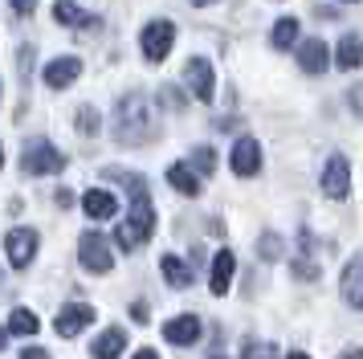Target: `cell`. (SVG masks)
Returning a JSON list of instances; mask_svg holds the SVG:
<instances>
[{
  "mask_svg": "<svg viewBox=\"0 0 363 359\" xmlns=\"http://www.w3.org/2000/svg\"><path fill=\"white\" fill-rule=\"evenodd\" d=\"M151 233H155V209H151V196L147 192H139V196H131V216L118 225V233H115V241H118V249H139V245L147 241Z\"/></svg>",
  "mask_w": 363,
  "mask_h": 359,
  "instance_id": "6da1fadb",
  "label": "cell"
},
{
  "mask_svg": "<svg viewBox=\"0 0 363 359\" xmlns=\"http://www.w3.org/2000/svg\"><path fill=\"white\" fill-rule=\"evenodd\" d=\"M151 118H147V102L139 94H127L118 102V143H147L151 139Z\"/></svg>",
  "mask_w": 363,
  "mask_h": 359,
  "instance_id": "7a4b0ae2",
  "label": "cell"
},
{
  "mask_svg": "<svg viewBox=\"0 0 363 359\" xmlns=\"http://www.w3.org/2000/svg\"><path fill=\"white\" fill-rule=\"evenodd\" d=\"M21 167H25L29 176H57V172L66 167V155L53 143H45V139H29V143H25V155H21Z\"/></svg>",
  "mask_w": 363,
  "mask_h": 359,
  "instance_id": "3957f363",
  "label": "cell"
},
{
  "mask_svg": "<svg viewBox=\"0 0 363 359\" xmlns=\"http://www.w3.org/2000/svg\"><path fill=\"white\" fill-rule=\"evenodd\" d=\"M78 261H82L90 274H111V265H115V258H111V245H106V237L102 233H82L78 237Z\"/></svg>",
  "mask_w": 363,
  "mask_h": 359,
  "instance_id": "277c9868",
  "label": "cell"
},
{
  "mask_svg": "<svg viewBox=\"0 0 363 359\" xmlns=\"http://www.w3.org/2000/svg\"><path fill=\"white\" fill-rule=\"evenodd\" d=\"M37 245H41V237H37L33 228H9V237H4V253H9V265H13V270H25V265H33Z\"/></svg>",
  "mask_w": 363,
  "mask_h": 359,
  "instance_id": "5b68a950",
  "label": "cell"
},
{
  "mask_svg": "<svg viewBox=\"0 0 363 359\" xmlns=\"http://www.w3.org/2000/svg\"><path fill=\"white\" fill-rule=\"evenodd\" d=\"M139 41H143V57L147 62H164L172 53V45H176V25L172 21H151Z\"/></svg>",
  "mask_w": 363,
  "mask_h": 359,
  "instance_id": "8992f818",
  "label": "cell"
},
{
  "mask_svg": "<svg viewBox=\"0 0 363 359\" xmlns=\"http://www.w3.org/2000/svg\"><path fill=\"white\" fill-rule=\"evenodd\" d=\"M318 184H323V196H330V200H347V192H351V163H347V155H330Z\"/></svg>",
  "mask_w": 363,
  "mask_h": 359,
  "instance_id": "52a82bcc",
  "label": "cell"
},
{
  "mask_svg": "<svg viewBox=\"0 0 363 359\" xmlns=\"http://www.w3.org/2000/svg\"><path fill=\"white\" fill-rule=\"evenodd\" d=\"M90 323H94V306H86V302H69V306L57 310L53 331H57L62 339H74V335H82Z\"/></svg>",
  "mask_w": 363,
  "mask_h": 359,
  "instance_id": "ba28073f",
  "label": "cell"
},
{
  "mask_svg": "<svg viewBox=\"0 0 363 359\" xmlns=\"http://www.w3.org/2000/svg\"><path fill=\"white\" fill-rule=\"evenodd\" d=\"M184 82L196 94V102H213V65L204 62V57H192V62L184 65Z\"/></svg>",
  "mask_w": 363,
  "mask_h": 359,
  "instance_id": "9c48e42d",
  "label": "cell"
},
{
  "mask_svg": "<svg viewBox=\"0 0 363 359\" xmlns=\"http://www.w3.org/2000/svg\"><path fill=\"white\" fill-rule=\"evenodd\" d=\"M233 172H237V176H257V172H262V143H257V139H237V147H233Z\"/></svg>",
  "mask_w": 363,
  "mask_h": 359,
  "instance_id": "30bf717a",
  "label": "cell"
},
{
  "mask_svg": "<svg viewBox=\"0 0 363 359\" xmlns=\"http://www.w3.org/2000/svg\"><path fill=\"white\" fill-rule=\"evenodd\" d=\"M78 74H82V62H78V57H53V62L45 65V86H50V90H66V86L78 82Z\"/></svg>",
  "mask_w": 363,
  "mask_h": 359,
  "instance_id": "8fae6325",
  "label": "cell"
},
{
  "mask_svg": "<svg viewBox=\"0 0 363 359\" xmlns=\"http://www.w3.org/2000/svg\"><path fill=\"white\" fill-rule=\"evenodd\" d=\"M164 339L176 343V347H192L200 339V319L196 314H180V319L164 323Z\"/></svg>",
  "mask_w": 363,
  "mask_h": 359,
  "instance_id": "7c38bea8",
  "label": "cell"
},
{
  "mask_svg": "<svg viewBox=\"0 0 363 359\" xmlns=\"http://www.w3.org/2000/svg\"><path fill=\"white\" fill-rule=\"evenodd\" d=\"M123 351H127V331L123 326H106L99 339L90 343V355L94 359H118Z\"/></svg>",
  "mask_w": 363,
  "mask_h": 359,
  "instance_id": "4fadbf2b",
  "label": "cell"
},
{
  "mask_svg": "<svg viewBox=\"0 0 363 359\" xmlns=\"http://www.w3.org/2000/svg\"><path fill=\"white\" fill-rule=\"evenodd\" d=\"M82 212L90 216V221H111L118 212V200L106 188H90V192L82 196Z\"/></svg>",
  "mask_w": 363,
  "mask_h": 359,
  "instance_id": "5bb4252c",
  "label": "cell"
},
{
  "mask_svg": "<svg viewBox=\"0 0 363 359\" xmlns=\"http://www.w3.org/2000/svg\"><path fill=\"white\" fill-rule=\"evenodd\" d=\"M327 62H330L327 41L311 37V41H302V45H298V65H302L306 74H323V70H327Z\"/></svg>",
  "mask_w": 363,
  "mask_h": 359,
  "instance_id": "9a60e30c",
  "label": "cell"
},
{
  "mask_svg": "<svg viewBox=\"0 0 363 359\" xmlns=\"http://www.w3.org/2000/svg\"><path fill=\"white\" fill-rule=\"evenodd\" d=\"M233 274H237V258H233V249H220V253L213 258V277H208V290H213V294H229Z\"/></svg>",
  "mask_w": 363,
  "mask_h": 359,
  "instance_id": "2e32d148",
  "label": "cell"
},
{
  "mask_svg": "<svg viewBox=\"0 0 363 359\" xmlns=\"http://www.w3.org/2000/svg\"><path fill=\"white\" fill-rule=\"evenodd\" d=\"M53 16H57V21H62L66 29H99V25H102L99 16L82 13V9H78L74 0H57V4H53Z\"/></svg>",
  "mask_w": 363,
  "mask_h": 359,
  "instance_id": "e0dca14e",
  "label": "cell"
},
{
  "mask_svg": "<svg viewBox=\"0 0 363 359\" xmlns=\"http://www.w3.org/2000/svg\"><path fill=\"white\" fill-rule=\"evenodd\" d=\"M160 270H164L167 286H176V290H188V286H192V265L180 261L176 253H164V258H160Z\"/></svg>",
  "mask_w": 363,
  "mask_h": 359,
  "instance_id": "ac0fdd59",
  "label": "cell"
},
{
  "mask_svg": "<svg viewBox=\"0 0 363 359\" xmlns=\"http://www.w3.org/2000/svg\"><path fill=\"white\" fill-rule=\"evenodd\" d=\"M359 65H363V37L347 33L339 41V53H335V70H359Z\"/></svg>",
  "mask_w": 363,
  "mask_h": 359,
  "instance_id": "d6986e66",
  "label": "cell"
},
{
  "mask_svg": "<svg viewBox=\"0 0 363 359\" xmlns=\"http://www.w3.org/2000/svg\"><path fill=\"white\" fill-rule=\"evenodd\" d=\"M167 184L184 196H200V176H196V167H188V163H172L167 167Z\"/></svg>",
  "mask_w": 363,
  "mask_h": 359,
  "instance_id": "ffe728a7",
  "label": "cell"
},
{
  "mask_svg": "<svg viewBox=\"0 0 363 359\" xmlns=\"http://www.w3.org/2000/svg\"><path fill=\"white\" fill-rule=\"evenodd\" d=\"M343 298L351 302V306L363 310V258H355L343 270Z\"/></svg>",
  "mask_w": 363,
  "mask_h": 359,
  "instance_id": "44dd1931",
  "label": "cell"
},
{
  "mask_svg": "<svg viewBox=\"0 0 363 359\" xmlns=\"http://www.w3.org/2000/svg\"><path fill=\"white\" fill-rule=\"evenodd\" d=\"M37 331H41V319H37L33 310L17 306L9 314V335H37Z\"/></svg>",
  "mask_w": 363,
  "mask_h": 359,
  "instance_id": "7402d4cb",
  "label": "cell"
},
{
  "mask_svg": "<svg viewBox=\"0 0 363 359\" xmlns=\"http://www.w3.org/2000/svg\"><path fill=\"white\" fill-rule=\"evenodd\" d=\"M298 33H302V25H298V16H281L278 25H274V37H269V41H274L278 49H290V45L298 41Z\"/></svg>",
  "mask_w": 363,
  "mask_h": 359,
  "instance_id": "603a6c76",
  "label": "cell"
},
{
  "mask_svg": "<svg viewBox=\"0 0 363 359\" xmlns=\"http://www.w3.org/2000/svg\"><path fill=\"white\" fill-rule=\"evenodd\" d=\"M74 123H78V131H82L86 139H94V135H99V127H102V123H99V111H94V106H82Z\"/></svg>",
  "mask_w": 363,
  "mask_h": 359,
  "instance_id": "cb8c5ba5",
  "label": "cell"
},
{
  "mask_svg": "<svg viewBox=\"0 0 363 359\" xmlns=\"http://www.w3.org/2000/svg\"><path fill=\"white\" fill-rule=\"evenodd\" d=\"M192 163H196L200 176H213L216 172V151L213 147H196V151H192Z\"/></svg>",
  "mask_w": 363,
  "mask_h": 359,
  "instance_id": "d4e9b609",
  "label": "cell"
},
{
  "mask_svg": "<svg viewBox=\"0 0 363 359\" xmlns=\"http://www.w3.org/2000/svg\"><path fill=\"white\" fill-rule=\"evenodd\" d=\"M257 258H265V261H278L281 258V237H278V233H265L262 241H257Z\"/></svg>",
  "mask_w": 363,
  "mask_h": 359,
  "instance_id": "484cf974",
  "label": "cell"
},
{
  "mask_svg": "<svg viewBox=\"0 0 363 359\" xmlns=\"http://www.w3.org/2000/svg\"><path fill=\"white\" fill-rule=\"evenodd\" d=\"M241 359H278V347L274 343H245Z\"/></svg>",
  "mask_w": 363,
  "mask_h": 359,
  "instance_id": "4316f807",
  "label": "cell"
},
{
  "mask_svg": "<svg viewBox=\"0 0 363 359\" xmlns=\"http://www.w3.org/2000/svg\"><path fill=\"white\" fill-rule=\"evenodd\" d=\"M160 102H164L167 111H184V98H180L176 86H164V90H160Z\"/></svg>",
  "mask_w": 363,
  "mask_h": 359,
  "instance_id": "83f0119b",
  "label": "cell"
},
{
  "mask_svg": "<svg viewBox=\"0 0 363 359\" xmlns=\"http://www.w3.org/2000/svg\"><path fill=\"white\" fill-rule=\"evenodd\" d=\"M347 98H351V111L363 118V82H359V86H351V94H347Z\"/></svg>",
  "mask_w": 363,
  "mask_h": 359,
  "instance_id": "f1b7e54d",
  "label": "cell"
},
{
  "mask_svg": "<svg viewBox=\"0 0 363 359\" xmlns=\"http://www.w3.org/2000/svg\"><path fill=\"white\" fill-rule=\"evenodd\" d=\"M53 200H57V209H69V204H74V192H69V188H57Z\"/></svg>",
  "mask_w": 363,
  "mask_h": 359,
  "instance_id": "f546056e",
  "label": "cell"
},
{
  "mask_svg": "<svg viewBox=\"0 0 363 359\" xmlns=\"http://www.w3.org/2000/svg\"><path fill=\"white\" fill-rule=\"evenodd\" d=\"M9 4H13V13H21V16L37 9V0H9Z\"/></svg>",
  "mask_w": 363,
  "mask_h": 359,
  "instance_id": "4dcf8cb0",
  "label": "cell"
},
{
  "mask_svg": "<svg viewBox=\"0 0 363 359\" xmlns=\"http://www.w3.org/2000/svg\"><path fill=\"white\" fill-rule=\"evenodd\" d=\"M21 359H50V351H45V347H25Z\"/></svg>",
  "mask_w": 363,
  "mask_h": 359,
  "instance_id": "1f68e13d",
  "label": "cell"
},
{
  "mask_svg": "<svg viewBox=\"0 0 363 359\" xmlns=\"http://www.w3.org/2000/svg\"><path fill=\"white\" fill-rule=\"evenodd\" d=\"M131 319H135V323H147V302H135V306H131Z\"/></svg>",
  "mask_w": 363,
  "mask_h": 359,
  "instance_id": "d6a6232c",
  "label": "cell"
},
{
  "mask_svg": "<svg viewBox=\"0 0 363 359\" xmlns=\"http://www.w3.org/2000/svg\"><path fill=\"white\" fill-rule=\"evenodd\" d=\"M339 359H363V347H347V351H343Z\"/></svg>",
  "mask_w": 363,
  "mask_h": 359,
  "instance_id": "836d02e7",
  "label": "cell"
},
{
  "mask_svg": "<svg viewBox=\"0 0 363 359\" xmlns=\"http://www.w3.org/2000/svg\"><path fill=\"white\" fill-rule=\"evenodd\" d=\"M135 359H160V355H155L151 347H143V351H135Z\"/></svg>",
  "mask_w": 363,
  "mask_h": 359,
  "instance_id": "e575fe53",
  "label": "cell"
},
{
  "mask_svg": "<svg viewBox=\"0 0 363 359\" xmlns=\"http://www.w3.org/2000/svg\"><path fill=\"white\" fill-rule=\"evenodd\" d=\"M286 359H311V355H306V351H290Z\"/></svg>",
  "mask_w": 363,
  "mask_h": 359,
  "instance_id": "d590c367",
  "label": "cell"
},
{
  "mask_svg": "<svg viewBox=\"0 0 363 359\" xmlns=\"http://www.w3.org/2000/svg\"><path fill=\"white\" fill-rule=\"evenodd\" d=\"M192 4H196V9H204V4H213V0H192Z\"/></svg>",
  "mask_w": 363,
  "mask_h": 359,
  "instance_id": "8d00e7d4",
  "label": "cell"
},
{
  "mask_svg": "<svg viewBox=\"0 0 363 359\" xmlns=\"http://www.w3.org/2000/svg\"><path fill=\"white\" fill-rule=\"evenodd\" d=\"M213 359H225V355H213Z\"/></svg>",
  "mask_w": 363,
  "mask_h": 359,
  "instance_id": "74e56055",
  "label": "cell"
}]
</instances>
